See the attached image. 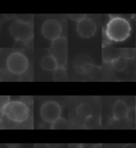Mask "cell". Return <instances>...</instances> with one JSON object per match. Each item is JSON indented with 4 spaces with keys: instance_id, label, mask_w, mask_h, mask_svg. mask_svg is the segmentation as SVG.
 <instances>
[{
    "instance_id": "6da1fadb",
    "label": "cell",
    "mask_w": 136,
    "mask_h": 148,
    "mask_svg": "<svg viewBox=\"0 0 136 148\" xmlns=\"http://www.w3.org/2000/svg\"><path fill=\"white\" fill-rule=\"evenodd\" d=\"M131 27L128 20L120 16H112L108 23L106 34L110 40L124 41L130 36Z\"/></svg>"
},
{
    "instance_id": "7a4b0ae2",
    "label": "cell",
    "mask_w": 136,
    "mask_h": 148,
    "mask_svg": "<svg viewBox=\"0 0 136 148\" xmlns=\"http://www.w3.org/2000/svg\"><path fill=\"white\" fill-rule=\"evenodd\" d=\"M1 109L2 116L8 121L15 123H23L28 118L29 109L23 101L13 100Z\"/></svg>"
},
{
    "instance_id": "3957f363",
    "label": "cell",
    "mask_w": 136,
    "mask_h": 148,
    "mask_svg": "<svg viewBox=\"0 0 136 148\" xmlns=\"http://www.w3.org/2000/svg\"><path fill=\"white\" fill-rule=\"evenodd\" d=\"M29 61L25 54L20 51H12L9 53L4 62L3 70L12 75L19 76L27 70Z\"/></svg>"
},
{
    "instance_id": "277c9868",
    "label": "cell",
    "mask_w": 136,
    "mask_h": 148,
    "mask_svg": "<svg viewBox=\"0 0 136 148\" xmlns=\"http://www.w3.org/2000/svg\"><path fill=\"white\" fill-rule=\"evenodd\" d=\"M9 32L15 41L26 43L33 36V30L27 21L16 19L9 26Z\"/></svg>"
},
{
    "instance_id": "5b68a950",
    "label": "cell",
    "mask_w": 136,
    "mask_h": 148,
    "mask_svg": "<svg viewBox=\"0 0 136 148\" xmlns=\"http://www.w3.org/2000/svg\"><path fill=\"white\" fill-rule=\"evenodd\" d=\"M40 114L43 120L52 124L61 117V108L56 101H46L41 107Z\"/></svg>"
},
{
    "instance_id": "8992f818",
    "label": "cell",
    "mask_w": 136,
    "mask_h": 148,
    "mask_svg": "<svg viewBox=\"0 0 136 148\" xmlns=\"http://www.w3.org/2000/svg\"><path fill=\"white\" fill-rule=\"evenodd\" d=\"M51 54L57 60L59 66H63L67 58V40L64 38H59L53 41Z\"/></svg>"
},
{
    "instance_id": "52a82bcc",
    "label": "cell",
    "mask_w": 136,
    "mask_h": 148,
    "mask_svg": "<svg viewBox=\"0 0 136 148\" xmlns=\"http://www.w3.org/2000/svg\"><path fill=\"white\" fill-rule=\"evenodd\" d=\"M41 32L45 38L55 41L60 38L62 33L61 24L56 19H47L42 25Z\"/></svg>"
},
{
    "instance_id": "ba28073f",
    "label": "cell",
    "mask_w": 136,
    "mask_h": 148,
    "mask_svg": "<svg viewBox=\"0 0 136 148\" xmlns=\"http://www.w3.org/2000/svg\"><path fill=\"white\" fill-rule=\"evenodd\" d=\"M74 69L81 74H88L94 68L93 60L86 54H80L77 56L73 62Z\"/></svg>"
},
{
    "instance_id": "9c48e42d",
    "label": "cell",
    "mask_w": 136,
    "mask_h": 148,
    "mask_svg": "<svg viewBox=\"0 0 136 148\" xmlns=\"http://www.w3.org/2000/svg\"><path fill=\"white\" fill-rule=\"evenodd\" d=\"M97 30L96 24L92 19L85 17L77 23L76 32L82 38H89L94 36Z\"/></svg>"
},
{
    "instance_id": "30bf717a",
    "label": "cell",
    "mask_w": 136,
    "mask_h": 148,
    "mask_svg": "<svg viewBox=\"0 0 136 148\" xmlns=\"http://www.w3.org/2000/svg\"><path fill=\"white\" fill-rule=\"evenodd\" d=\"M129 112L128 106L124 101H118L114 106L112 114L115 120H121L128 116Z\"/></svg>"
},
{
    "instance_id": "8fae6325",
    "label": "cell",
    "mask_w": 136,
    "mask_h": 148,
    "mask_svg": "<svg viewBox=\"0 0 136 148\" xmlns=\"http://www.w3.org/2000/svg\"><path fill=\"white\" fill-rule=\"evenodd\" d=\"M41 66L46 71H54L59 67V64L56 59L52 55L44 56L41 61Z\"/></svg>"
},
{
    "instance_id": "7c38bea8",
    "label": "cell",
    "mask_w": 136,
    "mask_h": 148,
    "mask_svg": "<svg viewBox=\"0 0 136 148\" xmlns=\"http://www.w3.org/2000/svg\"><path fill=\"white\" fill-rule=\"evenodd\" d=\"M76 112L79 117L86 119L92 116V109L91 106L87 103H81L78 106Z\"/></svg>"
},
{
    "instance_id": "4fadbf2b",
    "label": "cell",
    "mask_w": 136,
    "mask_h": 148,
    "mask_svg": "<svg viewBox=\"0 0 136 148\" xmlns=\"http://www.w3.org/2000/svg\"><path fill=\"white\" fill-rule=\"evenodd\" d=\"M111 63L112 67L117 71H124L127 67L126 59L124 58L123 56H120L119 58L112 60Z\"/></svg>"
},
{
    "instance_id": "5bb4252c",
    "label": "cell",
    "mask_w": 136,
    "mask_h": 148,
    "mask_svg": "<svg viewBox=\"0 0 136 148\" xmlns=\"http://www.w3.org/2000/svg\"><path fill=\"white\" fill-rule=\"evenodd\" d=\"M54 79L57 82L65 81L67 78L65 69L63 66H59L54 71L53 73Z\"/></svg>"
},
{
    "instance_id": "9a60e30c",
    "label": "cell",
    "mask_w": 136,
    "mask_h": 148,
    "mask_svg": "<svg viewBox=\"0 0 136 148\" xmlns=\"http://www.w3.org/2000/svg\"><path fill=\"white\" fill-rule=\"evenodd\" d=\"M68 126V121L66 119L62 118L60 117L57 121L52 123L51 128L54 130H60V129H66Z\"/></svg>"
},
{
    "instance_id": "2e32d148",
    "label": "cell",
    "mask_w": 136,
    "mask_h": 148,
    "mask_svg": "<svg viewBox=\"0 0 136 148\" xmlns=\"http://www.w3.org/2000/svg\"><path fill=\"white\" fill-rule=\"evenodd\" d=\"M100 124V121L98 119L94 116H90L88 118L85 119V122L84 124V126L86 129H92V128H95L99 126Z\"/></svg>"
},
{
    "instance_id": "e0dca14e",
    "label": "cell",
    "mask_w": 136,
    "mask_h": 148,
    "mask_svg": "<svg viewBox=\"0 0 136 148\" xmlns=\"http://www.w3.org/2000/svg\"><path fill=\"white\" fill-rule=\"evenodd\" d=\"M135 51L134 49H126L124 51V55L123 57L127 59H132L135 57Z\"/></svg>"
},
{
    "instance_id": "ac0fdd59",
    "label": "cell",
    "mask_w": 136,
    "mask_h": 148,
    "mask_svg": "<svg viewBox=\"0 0 136 148\" xmlns=\"http://www.w3.org/2000/svg\"><path fill=\"white\" fill-rule=\"evenodd\" d=\"M68 17L70 18L72 20H74L75 21L79 22L81 20H83V19H85L86 17V14H68Z\"/></svg>"
},
{
    "instance_id": "d6986e66",
    "label": "cell",
    "mask_w": 136,
    "mask_h": 148,
    "mask_svg": "<svg viewBox=\"0 0 136 148\" xmlns=\"http://www.w3.org/2000/svg\"><path fill=\"white\" fill-rule=\"evenodd\" d=\"M68 148H83V144L81 143H69Z\"/></svg>"
},
{
    "instance_id": "ffe728a7",
    "label": "cell",
    "mask_w": 136,
    "mask_h": 148,
    "mask_svg": "<svg viewBox=\"0 0 136 148\" xmlns=\"http://www.w3.org/2000/svg\"><path fill=\"white\" fill-rule=\"evenodd\" d=\"M34 148H49V145L45 144V143H39V144H36L35 145Z\"/></svg>"
},
{
    "instance_id": "44dd1931",
    "label": "cell",
    "mask_w": 136,
    "mask_h": 148,
    "mask_svg": "<svg viewBox=\"0 0 136 148\" xmlns=\"http://www.w3.org/2000/svg\"><path fill=\"white\" fill-rule=\"evenodd\" d=\"M124 148H135V146L133 145H131V144H129V145H127L126 147Z\"/></svg>"
},
{
    "instance_id": "7402d4cb",
    "label": "cell",
    "mask_w": 136,
    "mask_h": 148,
    "mask_svg": "<svg viewBox=\"0 0 136 148\" xmlns=\"http://www.w3.org/2000/svg\"><path fill=\"white\" fill-rule=\"evenodd\" d=\"M9 148H21V147H17V146H12V147H9Z\"/></svg>"
}]
</instances>
